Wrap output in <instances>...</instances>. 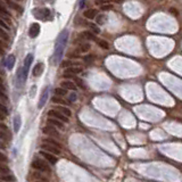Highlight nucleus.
<instances>
[{
  "label": "nucleus",
  "mask_w": 182,
  "mask_h": 182,
  "mask_svg": "<svg viewBox=\"0 0 182 182\" xmlns=\"http://www.w3.org/2000/svg\"><path fill=\"white\" fill-rule=\"evenodd\" d=\"M67 40H68V31L64 30L59 34V36H58V39L56 41V44H55V51H54L53 56V60L55 65L60 63V59L63 57L64 50H65V47H66Z\"/></svg>",
  "instance_id": "nucleus-1"
},
{
  "label": "nucleus",
  "mask_w": 182,
  "mask_h": 182,
  "mask_svg": "<svg viewBox=\"0 0 182 182\" xmlns=\"http://www.w3.org/2000/svg\"><path fill=\"white\" fill-rule=\"evenodd\" d=\"M31 167L38 172L42 173H49L50 172V166L48 164L46 159H40V158H34L31 162Z\"/></svg>",
  "instance_id": "nucleus-2"
},
{
  "label": "nucleus",
  "mask_w": 182,
  "mask_h": 182,
  "mask_svg": "<svg viewBox=\"0 0 182 182\" xmlns=\"http://www.w3.org/2000/svg\"><path fill=\"white\" fill-rule=\"evenodd\" d=\"M33 15L35 18L42 21H49L51 18V12L49 8H36L33 10Z\"/></svg>",
  "instance_id": "nucleus-3"
},
{
  "label": "nucleus",
  "mask_w": 182,
  "mask_h": 182,
  "mask_svg": "<svg viewBox=\"0 0 182 182\" xmlns=\"http://www.w3.org/2000/svg\"><path fill=\"white\" fill-rule=\"evenodd\" d=\"M48 116L49 117H53V119H56L58 121L63 123H67L68 122V117H66L65 115H63L59 110H57V109H50L49 112H48Z\"/></svg>",
  "instance_id": "nucleus-4"
},
{
  "label": "nucleus",
  "mask_w": 182,
  "mask_h": 182,
  "mask_svg": "<svg viewBox=\"0 0 182 182\" xmlns=\"http://www.w3.org/2000/svg\"><path fill=\"white\" fill-rule=\"evenodd\" d=\"M42 133L43 134H47V136H50V137H54V138H59L60 134L58 133L57 129L55 126L53 125H49V124H47L46 126H43L42 128Z\"/></svg>",
  "instance_id": "nucleus-5"
},
{
  "label": "nucleus",
  "mask_w": 182,
  "mask_h": 182,
  "mask_svg": "<svg viewBox=\"0 0 182 182\" xmlns=\"http://www.w3.org/2000/svg\"><path fill=\"white\" fill-rule=\"evenodd\" d=\"M40 148H41V150H44V152H50V154H54V155H59L60 152V150L62 149H59V148H57V147H55V146H51V145H49V143H41V146H40Z\"/></svg>",
  "instance_id": "nucleus-6"
},
{
  "label": "nucleus",
  "mask_w": 182,
  "mask_h": 182,
  "mask_svg": "<svg viewBox=\"0 0 182 182\" xmlns=\"http://www.w3.org/2000/svg\"><path fill=\"white\" fill-rule=\"evenodd\" d=\"M40 156H41L43 159H46L48 163H50V164H56L57 161H58L56 155L50 154V152H44V150H43V152H42V150L40 152Z\"/></svg>",
  "instance_id": "nucleus-7"
},
{
  "label": "nucleus",
  "mask_w": 182,
  "mask_h": 182,
  "mask_svg": "<svg viewBox=\"0 0 182 182\" xmlns=\"http://www.w3.org/2000/svg\"><path fill=\"white\" fill-rule=\"evenodd\" d=\"M47 124L53 125V126H55L56 129H60V130H64V128H65L63 122H60V121H58V119H53V117H48Z\"/></svg>",
  "instance_id": "nucleus-8"
},
{
  "label": "nucleus",
  "mask_w": 182,
  "mask_h": 182,
  "mask_svg": "<svg viewBox=\"0 0 182 182\" xmlns=\"http://www.w3.org/2000/svg\"><path fill=\"white\" fill-rule=\"evenodd\" d=\"M48 96H49V88L47 86L46 89L43 90L42 95H41V98H40V100H39V105H38V107H39L40 109L46 105L47 100H48Z\"/></svg>",
  "instance_id": "nucleus-9"
},
{
  "label": "nucleus",
  "mask_w": 182,
  "mask_h": 182,
  "mask_svg": "<svg viewBox=\"0 0 182 182\" xmlns=\"http://www.w3.org/2000/svg\"><path fill=\"white\" fill-rule=\"evenodd\" d=\"M40 33V25L38 23H33L30 26V30H29V35L31 38H35Z\"/></svg>",
  "instance_id": "nucleus-10"
},
{
  "label": "nucleus",
  "mask_w": 182,
  "mask_h": 182,
  "mask_svg": "<svg viewBox=\"0 0 182 182\" xmlns=\"http://www.w3.org/2000/svg\"><path fill=\"white\" fill-rule=\"evenodd\" d=\"M60 86L64 88L66 90H72V91H75L77 88H76V84L73 81H70V80H66V81H63L60 83Z\"/></svg>",
  "instance_id": "nucleus-11"
},
{
  "label": "nucleus",
  "mask_w": 182,
  "mask_h": 182,
  "mask_svg": "<svg viewBox=\"0 0 182 182\" xmlns=\"http://www.w3.org/2000/svg\"><path fill=\"white\" fill-rule=\"evenodd\" d=\"M79 39L80 40H97L96 35H95L92 32H90V31H83V32H81L79 35Z\"/></svg>",
  "instance_id": "nucleus-12"
},
{
  "label": "nucleus",
  "mask_w": 182,
  "mask_h": 182,
  "mask_svg": "<svg viewBox=\"0 0 182 182\" xmlns=\"http://www.w3.org/2000/svg\"><path fill=\"white\" fill-rule=\"evenodd\" d=\"M21 126H22V117H21V115L17 114L14 117V131H15V133L20 132Z\"/></svg>",
  "instance_id": "nucleus-13"
},
{
  "label": "nucleus",
  "mask_w": 182,
  "mask_h": 182,
  "mask_svg": "<svg viewBox=\"0 0 182 182\" xmlns=\"http://www.w3.org/2000/svg\"><path fill=\"white\" fill-rule=\"evenodd\" d=\"M43 65L42 63H38L35 65V66L33 67V71H32V74H33V76H35V77H38V76H40L41 74H42L43 72Z\"/></svg>",
  "instance_id": "nucleus-14"
},
{
  "label": "nucleus",
  "mask_w": 182,
  "mask_h": 182,
  "mask_svg": "<svg viewBox=\"0 0 182 182\" xmlns=\"http://www.w3.org/2000/svg\"><path fill=\"white\" fill-rule=\"evenodd\" d=\"M82 72V67L79 66H70L64 73H67V74H71V75H76V74H80Z\"/></svg>",
  "instance_id": "nucleus-15"
},
{
  "label": "nucleus",
  "mask_w": 182,
  "mask_h": 182,
  "mask_svg": "<svg viewBox=\"0 0 182 182\" xmlns=\"http://www.w3.org/2000/svg\"><path fill=\"white\" fill-rule=\"evenodd\" d=\"M15 60H16V58H15V56L14 55H9V56L6 58V62H5V64H6V66L8 70H13L14 65H15Z\"/></svg>",
  "instance_id": "nucleus-16"
},
{
  "label": "nucleus",
  "mask_w": 182,
  "mask_h": 182,
  "mask_svg": "<svg viewBox=\"0 0 182 182\" xmlns=\"http://www.w3.org/2000/svg\"><path fill=\"white\" fill-rule=\"evenodd\" d=\"M42 142H44V143H49V145L55 146V147H57V148H59V149L63 148V146H62V143L58 142L57 140L53 139V138H46V139H43V140H42Z\"/></svg>",
  "instance_id": "nucleus-17"
},
{
  "label": "nucleus",
  "mask_w": 182,
  "mask_h": 182,
  "mask_svg": "<svg viewBox=\"0 0 182 182\" xmlns=\"http://www.w3.org/2000/svg\"><path fill=\"white\" fill-rule=\"evenodd\" d=\"M32 62H33V55H32V54H27V56L25 57V59H24V66L23 67L25 68V70L29 71Z\"/></svg>",
  "instance_id": "nucleus-18"
},
{
  "label": "nucleus",
  "mask_w": 182,
  "mask_h": 182,
  "mask_svg": "<svg viewBox=\"0 0 182 182\" xmlns=\"http://www.w3.org/2000/svg\"><path fill=\"white\" fill-rule=\"evenodd\" d=\"M84 17L88 18V20H93V18H96L97 16V10L96 9H89V10H86L84 13H83Z\"/></svg>",
  "instance_id": "nucleus-19"
},
{
  "label": "nucleus",
  "mask_w": 182,
  "mask_h": 182,
  "mask_svg": "<svg viewBox=\"0 0 182 182\" xmlns=\"http://www.w3.org/2000/svg\"><path fill=\"white\" fill-rule=\"evenodd\" d=\"M57 110H59L63 115H65L66 117H71V115H72V112H71L70 108H67V107H64V106H57Z\"/></svg>",
  "instance_id": "nucleus-20"
},
{
  "label": "nucleus",
  "mask_w": 182,
  "mask_h": 182,
  "mask_svg": "<svg viewBox=\"0 0 182 182\" xmlns=\"http://www.w3.org/2000/svg\"><path fill=\"white\" fill-rule=\"evenodd\" d=\"M0 180L3 182H12L15 180V178H14L12 174H0Z\"/></svg>",
  "instance_id": "nucleus-21"
},
{
  "label": "nucleus",
  "mask_w": 182,
  "mask_h": 182,
  "mask_svg": "<svg viewBox=\"0 0 182 182\" xmlns=\"http://www.w3.org/2000/svg\"><path fill=\"white\" fill-rule=\"evenodd\" d=\"M51 101H53V103H55V104H62V105H66V101H65V100L63 99V97H59V96H55V97H53V98H51Z\"/></svg>",
  "instance_id": "nucleus-22"
},
{
  "label": "nucleus",
  "mask_w": 182,
  "mask_h": 182,
  "mask_svg": "<svg viewBox=\"0 0 182 182\" xmlns=\"http://www.w3.org/2000/svg\"><path fill=\"white\" fill-rule=\"evenodd\" d=\"M106 20H107V17H106V15H104V14H100V15H97L96 16V22H97V24H99V25H103Z\"/></svg>",
  "instance_id": "nucleus-23"
},
{
  "label": "nucleus",
  "mask_w": 182,
  "mask_h": 182,
  "mask_svg": "<svg viewBox=\"0 0 182 182\" xmlns=\"http://www.w3.org/2000/svg\"><path fill=\"white\" fill-rule=\"evenodd\" d=\"M66 93H67V90L64 89V88H56V89H55V95H56V96L64 97V96H66Z\"/></svg>",
  "instance_id": "nucleus-24"
},
{
  "label": "nucleus",
  "mask_w": 182,
  "mask_h": 182,
  "mask_svg": "<svg viewBox=\"0 0 182 182\" xmlns=\"http://www.w3.org/2000/svg\"><path fill=\"white\" fill-rule=\"evenodd\" d=\"M10 170L8 166H6L3 163H0V174H9Z\"/></svg>",
  "instance_id": "nucleus-25"
},
{
  "label": "nucleus",
  "mask_w": 182,
  "mask_h": 182,
  "mask_svg": "<svg viewBox=\"0 0 182 182\" xmlns=\"http://www.w3.org/2000/svg\"><path fill=\"white\" fill-rule=\"evenodd\" d=\"M89 49H90L89 43H82L79 49H77V53H86V51H89Z\"/></svg>",
  "instance_id": "nucleus-26"
},
{
  "label": "nucleus",
  "mask_w": 182,
  "mask_h": 182,
  "mask_svg": "<svg viewBox=\"0 0 182 182\" xmlns=\"http://www.w3.org/2000/svg\"><path fill=\"white\" fill-rule=\"evenodd\" d=\"M97 43H98V46H99L100 48H103V49H109V43L107 42V41H105V40H98Z\"/></svg>",
  "instance_id": "nucleus-27"
},
{
  "label": "nucleus",
  "mask_w": 182,
  "mask_h": 182,
  "mask_svg": "<svg viewBox=\"0 0 182 182\" xmlns=\"http://www.w3.org/2000/svg\"><path fill=\"white\" fill-rule=\"evenodd\" d=\"M5 1H6L7 5H8L9 7H12L13 9H18L20 12H22V8H21V7L18 6V5H16V3H14V2H13V0H5Z\"/></svg>",
  "instance_id": "nucleus-28"
},
{
  "label": "nucleus",
  "mask_w": 182,
  "mask_h": 182,
  "mask_svg": "<svg viewBox=\"0 0 182 182\" xmlns=\"http://www.w3.org/2000/svg\"><path fill=\"white\" fill-rule=\"evenodd\" d=\"M0 38H1L2 40H6V41L7 40H9V35L6 33V31L3 30L1 26H0Z\"/></svg>",
  "instance_id": "nucleus-29"
},
{
  "label": "nucleus",
  "mask_w": 182,
  "mask_h": 182,
  "mask_svg": "<svg viewBox=\"0 0 182 182\" xmlns=\"http://www.w3.org/2000/svg\"><path fill=\"white\" fill-rule=\"evenodd\" d=\"M10 139V137L3 130H0V140L2 141V140H9Z\"/></svg>",
  "instance_id": "nucleus-30"
},
{
  "label": "nucleus",
  "mask_w": 182,
  "mask_h": 182,
  "mask_svg": "<svg viewBox=\"0 0 182 182\" xmlns=\"http://www.w3.org/2000/svg\"><path fill=\"white\" fill-rule=\"evenodd\" d=\"M88 25H89V26H90V29H91V30H92L93 32H95V33H97V34H98V33H100V30H99V27L97 26V25H95V24H91V23H90V24H88Z\"/></svg>",
  "instance_id": "nucleus-31"
},
{
  "label": "nucleus",
  "mask_w": 182,
  "mask_h": 182,
  "mask_svg": "<svg viewBox=\"0 0 182 182\" xmlns=\"http://www.w3.org/2000/svg\"><path fill=\"white\" fill-rule=\"evenodd\" d=\"M0 14H2V15H5V16L9 17V13L7 12V9L2 6V5H1V3H0Z\"/></svg>",
  "instance_id": "nucleus-32"
},
{
  "label": "nucleus",
  "mask_w": 182,
  "mask_h": 182,
  "mask_svg": "<svg viewBox=\"0 0 182 182\" xmlns=\"http://www.w3.org/2000/svg\"><path fill=\"white\" fill-rule=\"evenodd\" d=\"M60 66L62 67H68V66H72V62L71 60H64L60 63Z\"/></svg>",
  "instance_id": "nucleus-33"
},
{
  "label": "nucleus",
  "mask_w": 182,
  "mask_h": 182,
  "mask_svg": "<svg viewBox=\"0 0 182 182\" xmlns=\"http://www.w3.org/2000/svg\"><path fill=\"white\" fill-rule=\"evenodd\" d=\"M110 9H113V6L112 5H109V3H106V5H103V6H101V10H103V12H106V10H110Z\"/></svg>",
  "instance_id": "nucleus-34"
},
{
  "label": "nucleus",
  "mask_w": 182,
  "mask_h": 182,
  "mask_svg": "<svg viewBox=\"0 0 182 182\" xmlns=\"http://www.w3.org/2000/svg\"><path fill=\"white\" fill-rule=\"evenodd\" d=\"M93 60H95V56H92V55L84 57V62H86V63H92Z\"/></svg>",
  "instance_id": "nucleus-35"
},
{
  "label": "nucleus",
  "mask_w": 182,
  "mask_h": 182,
  "mask_svg": "<svg viewBox=\"0 0 182 182\" xmlns=\"http://www.w3.org/2000/svg\"><path fill=\"white\" fill-rule=\"evenodd\" d=\"M8 159H7V156L3 154V152H0V163H6Z\"/></svg>",
  "instance_id": "nucleus-36"
},
{
  "label": "nucleus",
  "mask_w": 182,
  "mask_h": 182,
  "mask_svg": "<svg viewBox=\"0 0 182 182\" xmlns=\"http://www.w3.org/2000/svg\"><path fill=\"white\" fill-rule=\"evenodd\" d=\"M0 26L2 27V29H6V30H9V25L8 24H6L5 22H3L1 18H0Z\"/></svg>",
  "instance_id": "nucleus-37"
},
{
  "label": "nucleus",
  "mask_w": 182,
  "mask_h": 182,
  "mask_svg": "<svg viewBox=\"0 0 182 182\" xmlns=\"http://www.w3.org/2000/svg\"><path fill=\"white\" fill-rule=\"evenodd\" d=\"M0 112L3 113V114H7V113H8V110H7L6 106H3V105L1 103H0Z\"/></svg>",
  "instance_id": "nucleus-38"
},
{
  "label": "nucleus",
  "mask_w": 182,
  "mask_h": 182,
  "mask_svg": "<svg viewBox=\"0 0 182 182\" xmlns=\"http://www.w3.org/2000/svg\"><path fill=\"white\" fill-rule=\"evenodd\" d=\"M76 100V93H72V95H70V97H68V101H75Z\"/></svg>",
  "instance_id": "nucleus-39"
},
{
  "label": "nucleus",
  "mask_w": 182,
  "mask_h": 182,
  "mask_svg": "<svg viewBox=\"0 0 182 182\" xmlns=\"http://www.w3.org/2000/svg\"><path fill=\"white\" fill-rule=\"evenodd\" d=\"M0 130H3V131H8V128H7L6 124H3V123L0 122Z\"/></svg>",
  "instance_id": "nucleus-40"
},
{
  "label": "nucleus",
  "mask_w": 182,
  "mask_h": 182,
  "mask_svg": "<svg viewBox=\"0 0 182 182\" xmlns=\"http://www.w3.org/2000/svg\"><path fill=\"white\" fill-rule=\"evenodd\" d=\"M108 2V0H96V3H98V5H100V3H106Z\"/></svg>",
  "instance_id": "nucleus-41"
},
{
  "label": "nucleus",
  "mask_w": 182,
  "mask_h": 182,
  "mask_svg": "<svg viewBox=\"0 0 182 182\" xmlns=\"http://www.w3.org/2000/svg\"><path fill=\"white\" fill-rule=\"evenodd\" d=\"M5 119H6V114H3V113L0 112V121H3Z\"/></svg>",
  "instance_id": "nucleus-42"
},
{
  "label": "nucleus",
  "mask_w": 182,
  "mask_h": 182,
  "mask_svg": "<svg viewBox=\"0 0 182 182\" xmlns=\"http://www.w3.org/2000/svg\"><path fill=\"white\" fill-rule=\"evenodd\" d=\"M170 12H171V14H174V15H176V16H178V12H176V9H174V8H171V9H170Z\"/></svg>",
  "instance_id": "nucleus-43"
},
{
  "label": "nucleus",
  "mask_w": 182,
  "mask_h": 182,
  "mask_svg": "<svg viewBox=\"0 0 182 182\" xmlns=\"http://www.w3.org/2000/svg\"><path fill=\"white\" fill-rule=\"evenodd\" d=\"M6 148V146L3 145L2 143V141H1V140H0V149H5Z\"/></svg>",
  "instance_id": "nucleus-44"
},
{
  "label": "nucleus",
  "mask_w": 182,
  "mask_h": 182,
  "mask_svg": "<svg viewBox=\"0 0 182 182\" xmlns=\"http://www.w3.org/2000/svg\"><path fill=\"white\" fill-rule=\"evenodd\" d=\"M84 2H86V1H84V0H82V1H81V7H83V6H84Z\"/></svg>",
  "instance_id": "nucleus-45"
},
{
  "label": "nucleus",
  "mask_w": 182,
  "mask_h": 182,
  "mask_svg": "<svg viewBox=\"0 0 182 182\" xmlns=\"http://www.w3.org/2000/svg\"><path fill=\"white\" fill-rule=\"evenodd\" d=\"M0 54H3V50H2V47H0Z\"/></svg>",
  "instance_id": "nucleus-46"
},
{
  "label": "nucleus",
  "mask_w": 182,
  "mask_h": 182,
  "mask_svg": "<svg viewBox=\"0 0 182 182\" xmlns=\"http://www.w3.org/2000/svg\"><path fill=\"white\" fill-rule=\"evenodd\" d=\"M116 2H121V1H123V0H115Z\"/></svg>",
  "instance_id": "nucleus-47"
},
{
  "label": "nucleus",
  "mask_w": 182,
  "mask_h": 182,
  "mask_svg": "<svg viewBox=\"0 0 182 182\" xmlns=\"http://www.w3.org/2000/svg\"><path fill=\"white\" fill-rule=\"evenodd\" d=\"M0 83H2V79H1V76H0Z\"/></svg>",
  "instance_id": "nucleus-48"
},
{
  "label": "nucleus",
  "mask_w": 182,
  "mask_h": 182,
  "mask_svg": "<svg viewBox=\"0 0 182 182\" xmlns=\"http://www.w3.org/2000/svg\"><path fill=\"white\" fill-rule=\"evenodd\" d=\"M0 47H2V43H1V41H0Z\"/></svg>",
  "instance_id": "nucleus-49"
},
{
  "label": "nucleus",
  "mask_w": 182,
  "mask_h": 182,
  "mask_svg": "<svg viewBox=\"0 0 182 182\" xmlns=\"http://www.w3.org/2000/svg\"><path fill=\"white\" fill-rule=\"evenodd\" d=\"M35 182H42V181H39V180H38V181H35Z\"/></svg>",
  "instance_id": "nucleus-50"
},
{
  "label": "nucleus",
  "mask_w": 182,
  "mask_h": 182,
  "mask_svg": "<svg viewBox=\"0 0 182 182\" xmlns=\"http://www.w3.org/2000/svg\"><path fill=\"white\" fill-rule=\"evenodd\" d=\"M0 75H1V71H0Z\"/></svg>",
  "instance_id": "nucleus-51"
},
{
  "label": "nucleus",
  "mask_w": 182,
  "mask_h": 182,
  "mask_svg": "<svg viewBox=\"0 0 182 182\" xmlns=\"http://www.w3.org/2000/svg\"><path fill=\"white\" fill-rule=\"evenodd\" d=\"M17 1H20V0H17Z\"/></svg>",
  "instance_id": "nucleus-52"
},
{
  "label": "nucleus",
  "mask_w": 182,
  "mask_h": 182,
  "mask_svg": "<svg viewBox=\"0 0 182 182\" xmlns=\"http://www.w3.org/2000/svg\"><path fill=\"white\" fill-rule=\"evenodd\" d=\"M0 182H2V181H0Z\"/></svg>",
  "instance_id": "nucleus-53"
}]
</instances>
